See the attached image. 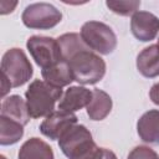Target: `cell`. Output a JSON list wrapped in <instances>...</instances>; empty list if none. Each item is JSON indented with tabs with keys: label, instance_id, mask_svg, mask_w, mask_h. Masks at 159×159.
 I'll return each instance as SVG.
<instances>
[{
	"label": "cell",
	"instance_id": "cell-1",
	"mask_svg": "<svg viewBox=\"0 0 159 159\" xmlns=\"http://www.w3.org/2000/svg\"><path fill=\"white\" fill-rule=\"evenodd\" d=\"M63 96L62 88L53 87L43 80H35L25 92L26 104L31 118L47 117L55 109V104Z\"/></svg>",
	"mask_w": 159,
	"mask_h": 159
},
{
	"label": "cell",
	"instance_id": "cell-2",
	"mask_svg": "<svg viewBox=\"0 0 159 159\" xmlns=\"http://www.w3.org/2000/svg\"><path fill=\"white\" fill-rule=\"evenodd\" d=\"M58 147L68 159H91L98 148L91 132L83 124L68 128L58 139Z\"/></svg>",
	"mask_w": 159,
	"mask_h": 159
},
{
	"label": "cell",
	"instance_id": "cell-3",
	"mask_svg": "<svg viewBox=\"0 0 159 159\" xmlns=\"http://www.w3.org/2000/svg\"><path fill=\"white\" fill-rule=\"evenodd\" d=\"M68 65L72 71L73 81L81 84H94L106 75L104 60L92 50L77 53L68 61Z\"/></svg>",
	"mask_w": 159,
	"mask_h": 159
},
{
	"label": "cell",
	"instance_id": "cell-4",
	"mask_svg": "<svg viewBox=\"0 0 159 159\" xmlns=\"http://www.w3.org/2000/svg\"><path fill=\"white\" fill-rule=\"evenodd\" d=\"M34 75V68L26 53L17 47L7 50L1 58V76L7 80L11 88L21 87Z\"/></svg>",
	"mask_w": 159,
	"mask_h": 159
},
{
	"label": "cell",
	"instance_id": "cell-5",
	"mask_svg": "<svg viewBox=\"0 0 159 159\" xmlns=\"http://www.w3.org/2000/svg\"><path fill=\"white\" fill-rule=\"evenodd\" d=\"M83 42L93 52L109 55L117 47V36L114 31L101 21H87L81 27Z\"/></svg>",
	"mask_w": 159,
	"mask_h": 159
},
{
	"label": "cell",
	"instance_id": "cell-6",
	"mask_svg": "<svg viewBox=\"0 0 159 159\" xmlns=\"http://www.w3.org/2000/svg\"><path fill=\"white\" fill-rule=\"evenodd\" d=\"M22 24L34 30H48L58 25L62 12L48 2H35L25 7L21 15Z\"/></svg>",
	"mask_w": 159,
	"mask_h": 159
},
{
	"label": "cell",
	"instance_id": "cell-7",
	"mask_svg": "<svg viewBox=\"0 0 159 159\" xmlns=\"http://www.w3.org/2000/svg\"><path fill=\"white\" fill-rule=\"evenodd\" d=\"M26 47L31 57L35 60L36 65L41 67V70L47 68L62 60L57 39L34 35L27 39Z\"/></svg>",
	"mask_w": 159,
	"mask_h": 159
},
{
	"label": "cell",
	"instance_id": "cell-8",
	"mask_svg": "<svg viewBox=\"0 0 159 159\" xmlns=\"http://www.w3.org/2000/svg\"><path fill=\"white\" fill-rule=\"evenodd\" d=\"M75 124H77V116L75 113L58 109L45 117L40 124V132L51 140H58L61 135Z\"/></svg>",
	"mask_w": 159,
	"mask_h": 159
},
{
	"label": "cell",
	"instance_id": "cell-9",
	"mask_svg": "<svg viewBox=\"0 0 159 159\" xmlns=\"http://www.w3.org/2000/svg\"><path fill=\"white\" fill-rule=\"evenodd\" d=\"M130 31L133 36L142 42L152 41L159 32V17L149 11L139 10L132 15Z\"/></svg>",
	"mask_w": 159,
	"mask_h": 159
},
{
	"label": "cell",
	"instance_id": "cell-10",
	"mask_svg": "<svg viewBox=\"0 0 159 159\" xmlns=\"http://www.w3.org/2000/svg\"><path fill=\"white\" fill-rule=\"evenodd\" d=\"M92 99V91L83 86H72L66 89L58 102V109L73 113L87 107Z\"/></svg>",
	"mask_w": 159,
	"mask_h": 159
},
{
	"label": "cell",
	"instance_id": "cell-11",
	"mask_svg": "<svg viewBox=\"0 0 159 159\" xmlns=\"http://www.w3.org/2000/svg\"><path fill=\"white\" fill-rule=\"evenodd\" d=\"M0 116L12 119L24 127L30 122V114L27 109L26 101H24L19 94H12L2 99Z\"/></svg>",
	"mask_w": 159,
	"mask_h": 159
},
{
	"label": "cell",
	"instance_id": "cell-12",
	"mask_svg": "<svg viewBox=\"0 0 159 159\" xmlns=\"http://www.w3.org/2000/svg\"><path fill=\"white\" fill-rule=\"evenodd\" d=\"M137 70L147 78L159 76V45H150L143 48L137 56Z\"/></svg>",
	"mask_w": 159,
	"mask_h": 159
},
{
	"label": "cell",
	"instance_id": "cell-13",
	"mask_svg": "<svg viewBox=\"0 0 159 159\" xmlns=\"http://www.w3.org/2000/svg\"><path fill=\"white\" fill-rule=\"evenodd\" d=\"M139 138L145 143H159V109L145 112L137 122Z\"/></svg>",
	"mask_w": 159,
	"mask_h": 159
},
{
	"label": "cell",
	"instance_id": "cell-14",
	"mask_svg": "<svg viewBox=\"0 0 159 159\" xmlns=\"http://www.w3.org/2000/svg\"><path fill=\"white\" fill-rule=\"evenodd\" d=\"M41 75L45 82H47L48 84L57 87V88H62L68 86L72 81H73V76H72V71L71 67L68 65V62L61 60L57 63L41 70Z\"/></svg>",
	"mask_w": 159,
	"mask_h": 159
},
{
	"label": "cell",
	"instance_id": "cell-15",
	"mask_svg": "<svg viewBox=\"0 0 159 159\" xmlns=\"http://www.w3.org/2000/svg\"><path fill=\"white\" fill-rule=\"evenodd\" d=\"M112 98L111 96L99 88L92 89V99L86 107L87 114L92 120H103L112 111Z\"/></svg>",
	"mask_w": 159,
	"mask_h": 159
},
{
	"label": "cell",
	"instance_id": "cell-16",
	"mask_svg": "<svg viewBox=\"0 0 159 159\" xmlns=\"http://www.w3.org/2000/svg\"><path fill=\"white\" fill-rule=\"evenodd\" d=\"M17 159H55L52 148L37 137L27 139L20 148Z\"/></svg>",
	"mask_w": 159,
	"mask_h": 159
},
{
	"label": "cell",
	"instance_id": "cell-17",
	"mask_svg": "<svg viewBox=\"0 0 159 159\" xmlns=\"http://www.w3.org/2000/svg\"><path fill=\"white\" fill-rule=\"evenodd\" d=\"M57 42L60 45L62 60L66 62H68L77 53L89 50V47L83 42L81 35L75 34V32H68V34L61 35L57 39Z\"/></svg>",
	"mask_w": 159,
	"mask_h": 159
},
{
	"label": "cell",
	"instance_id": "cell-18",
	"mask_svg": "<svg viewBox=\"0 0 159 159\" xmlns=\"http://www.w3.org/2000/svg\"><path fill=\"white\" fill-rule=\"evenodd\" d=\"M24 135V125L0 116V144L12 145L17 143Z\"/></svg>",
	"mask_w": 159,
	"mask_h": 159
},
{
	"label": "cell",
	"instance_id": "cell-19",
	"mask_svg": "<svg viewBox=\"0 0 159 159\" xmlns=\"http://www.w3.org/2000/svg\"><path fill=\"white\" fill-rule=\"evenodd\" d=\"M107 7L113 11L117 15L120 16H129L135 14L137 11H139V6H140V1L139 0H127V1H114V0H108L106 1Z\"/></svg>",
	"mask_w": 159,
	"mask_h": 159
},
{
	"label": "cell",
	"instance_id": "cell-20",
	"mask_svg": "<svg viewBox=\"0 0 159 159\" xmlns=\"http://www.w3.org/2000/svg\"><path fill=\"white\" fill-rule=\"evenodd\" d=\"M127 159H159L155 150L147 145H138L130 150Z\"/></svg>",
	"mask_w": 159,
	"mask_h": 159
},
{
	"label": "cell",
	"instance_id": "cell-21",
	"mask_svg": "<svg viewBox=\"0 0 159 159\" xmlns=\"http://www.w3.org/2000/svg\"><path fill=\"white\" fill-rule=\"evenodd\" d=\"M91 159H117V157L112 150L98 147L93 153V155L91 157Z\"/></svg>",
	"mask_w": 159,
	"mask_h": 159
},
{
	"label": "cell",
	"instance_id": "cell-22",
	"mask_svg": "<svg viewBox=\"0 0 159 159\" xmlns=\"http://www.w3.org/2000/svg\"><path fill=\"white\" fill-rule=\"evenodd\" d=\"M17 5V1H7V0H2L0 1V14L1 15H6L9 12H12L15 6Z\"/></svg>",
	"mask_w": 159,
	"mask_h": 159
},
{
	"label": "cell",
	"instance_id": "cell-23",
	"mask_svg": "<svg viewBox=\"0 0 159 159\" xmlns=\"http://www.w3.org/2000/svg\"><path fill=\"white\" fill-rule=\"evenodd\" d=\"M149 98L152 99V102L157 106H159V82L153 84L150 91H149Z\"/></svg>",
	"mask_w": 159,
	"mask_h": 159
},
{
	"label": "cell",
	"instance_id": "cell-24",
	"mask_svg": "<svg viewBox=\"0 0 159 159\" xmlns=\"http://www.w3.org/2000/svg\"><path fill=\"white\" fill-rule=\"evenodd\" d=\"M1 159H6V158H5V157H4V155H1Z\"/></svg>",
	"mask_w": 159,
	"mask_h": 159
},
{
	"label": "cell",
	"instance_id": "cell-25",
	"mask_svg": "<svg viewBox=\"0 0 159 159\" xmlns=\"http://www.w3.org/2000/svg\"><path fill=\"white\" fill-rule=\"evenodd\" d=\"M158 45H159V40H158Z\"/></svg>",
	"mask_w": 159,
	"mask_h": 159
}]
</instances>
